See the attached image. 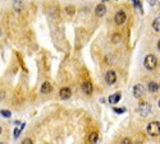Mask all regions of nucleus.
Returning <instances> with one entry per match:
<instances>
[{
	"instance_id": "17",
	"label": "nucleus",
	"mask_w": 160,
	"mask_h": 144,
	"mask_svg": "<svg viewBox=\"0 0 160 144\" xmlns=\"http://www.w3.org/2000/svg\"><path fill=\"white\" fill-rule=\"evenodd\" d=\"M10 115H12L10 111H8V110H3L1 111V116L3 117H10Z\"/></svg>"
},
{
	"instance_id": "21",
	"label": "nucleus",
	"mask_w": 160,
	"mask_h": 144,
	"mask_svg": "<svg viewBox=\"0 0 160 144\" xmlns=\"http://www.w3.org/2000/svg\"><path fill=\"white\" fill-rule=\"evenodd\" d=\"M122 143H124V144H127V143H131V139H127V138H126V139H123V142Z\"/></svg>"
},
{
	"instance_id": "9",
	"label": "nucleus",
	"mask_w": 160,
	"mask_h": 144,
	"mask_svg": "<svg viewBox=\"0 0 160 144\" xmlns=\"http://www.w3.org/2000/svg\"><path fill=\"white\" fill-rule=\"evenodd\" d=\"M106 13V7L104 4H99L96 8H95V14L97 17H104Z\"/></svg>"
},
{
	"instance_id": "2",
	"label": "nucleus",
	"mask_w": 160,
	"mask_h": 144,
	"mask_svg": "<svg viewBox=\"0 0 160 144\" xmlns=\"http://www.w3.org/2000/svg\"><path fill=\"white\" fill-rule=\"evenodd\" d=\"M147 133L151 137H158L160 134V122L158 121H152L147 125Z\"/></svg>"
},
{
	"instance_id": "10",
	"label": "nucleus",
	"mask_w": 160,
	"mask_h": 144,
	"mask_svg": "<svg viewBox=\"0 0 160 144\" xmlns=\"http://www.w3.org/2000/svg\"><path fill=\"white\" fill-rule=\"evenodd\" d=\"M120 98H122V95H120L119 92H118V93H114V95L109 96V102H110L111 105H114V103H118V102L120 101Z\"/></svg>"
},
{
	"instance_id": "13",
	"label": "nucleus",
	"mask_w": 160,
	"mask_h": 144,
	"mask_svg": "<svg viewBox=\"0 0 160 144\" xmlns=\"http://www.w3.org/2000/svg\"><path fill=\"white\" fill-rule=\"evenodd\" d=\"M152 28L155 29L156 32H160V17H158V18L154 19V22H152Z\"/></svg>"
},
{
	"instance_id": "16",
	"label": "nucleus",
	"mask_w": 160,
	"mask_h": 144,
	"mask_svg": "<svg viewBox=\"0 0 160 144\" xmlns=\"http://www.w3.org/2000/svg\"><path fill=\"white\" fill-rule=\"evenodd\" d=\"M75 7H67L66 8V13L69 14V16H72V14H75Z\"/></svg>"
},
{
	"instance_id": "19",
	"label": "nucleus",
	"mask_w": 160,
	"mask_h": 144,
	"mask_svg": "<svg viewBox=\"0 0 160 144\" xmlns=\"http://www.w3.org/2000/svg\"><path fill=\"white\" fill-rule=\"evenodd\" d=\"M114 112H117V114H123V112H126V108L122 107V108H114Z\"/></svg>"
},
{
	"instance_id": "23",
	"label": "nucleus",
	"mask_w": 160,
	"mask_h": 144,
	"mask_svg": "<svg viewBox=\"0 0 160 144\" xmlns=\"http://www.w3.org/2000/svg\"><path fill=\"white\" fill-rule=\"evenodd\" d=\"M159 107H160V99H159Z\"/></svg>"
},
{
	"instance_id": "20",
	"label": "nucleus",
	"mask_w": 160,
	"mask_h": 144,
	"mask_svg": "<svg viewBox=\"0 0 160 144\" xmlns=\"http://www.w3.org/2000/svg\"><path fill=\"white\" fill-rule=\"evenodd\" d=\"M23 143H26V144H31V143H32V140H31V139H25V140H23Z\"/></svg>"
},
{
	"instance_id": "11",
	"label": "nucleus",
	"mask_w": 160,
	"mask_h": 144,
	"mask_svg": "<svg viewBox=\"0 0 160 144\" xmlns=\"http://www.w3.org/2000/svg\"><path fill=\"white\" fill-rule=\"evenodd\" d=\"M51 84L49 83V82H44V84L41 86V92L44 93V95H46V93H50L51 92Z\"/></svg>"
},
{
	"instance_id": "1",
	"label": "nucleus",
	"mask_w": 160,
	"mask_h": 144,
	"mask_svg": "<svg viewBox=\"0 0 160 144\" xmlns=\"http://www.w3.org/2000/svg\"><path fill=\"white\" fill-rule=\"evenodd\" d=\"M144 65L147 70H154L156 66H158V59H156L155 55H147L144 60Z\"/></svg>"
},
{
	"instance_id": "8",
	"label": "nucleus",
	"mask_w": 160,
	"mask_h": 144,
	"mask_svg": "<svg viewBox=\"0 0 160 144\" xmlns=\"http://www.w3.org/2000/svg\"><path fill=\"white\" fill-rule=\"evenodd\" d=\"M82 91L86 93V95H91V93L94 92V87H92V84H91V82H88V80H86L82 83Z\"/></svg>"
},
{
	"instance_id": "7",
	"label": "nucleus",
	"mask_w": 160,
	"mask_h": 144,
	"mask_svg": "<svg viewBox=\"0 0 160 144\" xmlns=\"http://www.w3.org/2000/svg\"><path fill=\"white\" fill-rule=\"evenodd\" d=\"M59 96H60L62 99H68L70 96H72V91H70V88L68 87H64L60 89V92H59Z\"/></svg>"
},
{
	"instance_id": "3",
	"label": "nucleus",
	"mask_w": 160,
	"mask_h": 144,
	"mask_svg": "<svg viewBox=\"0 0 160 144\" xmlns=\"http://www.w3.org/2000/svg\"><path fill=\"white\" fill-rule=\"evenodd\" d=\"M138 114H140L141 116H147L151 114V111H152V107H151V105L149 102H141L140 105H138Z\"/></svg>"
},
{
	"instance_id": "6",
	"label": "nucleus",
	"mask_w": 160,
	"mask_h": 144,
	"mask_svg": "<svg viewBox=\"0 0 160 144\" xmlns=\"http://www.w3.org/2000/svg\"><path fill=\"white\" fill-rule=\"evenodd\" d=\"M144 95H145L144 86H142V84H136V86L133 87V96H135L136 98H141Z\"/></svg>"
},
{
	"instance_id": "12",
	"label": "nucleus",
	"mask_w": 160,
	"mask_h": 144,
	"mask_svg": "<svg viewBox=\"0 0 160 144\" xmlns=\"http://www.w3.org/2000/svg\"><path fill=\"white\" fill-rule=\"evenodd\" d=\"M147 88H149L150 92H158V91H159V84L156 83V82H150Z\"/></svg>"
},
{
	"instance_id": "22",
	"label": "nucleus",
	"mask_w": 160,
	"mask_h": 144,
	"mask_svg": "<svg viewBox=\"0 0 160 144\" xmlns=\"http://www.w3.org/2000/svg\"><path fill=\"white\" fill-rule=\"evenodd\" d=\"M158 49H159V51H160V40L158 41Z\"/></svg>"
},
{
	"instance_id": "18",
	"label": "nucleus",
	"mask_w": 160,
	"mask_h": 144,
	"mask_svg": "<svg viewBox=\"0 0 160 144\" xmlns=\"http://www.w3.org/2000/svg\"><path fill=\"white\" fill-rule=\"evenodd\" d=\"M133 1V4H135V7L137 8L138 10H141V4H140V0H132ZM142 11V10H141Z\"/></svg>"
},
{
	"instance_id": "5",
	"label": "nucleus",
	"mask_w": 160,
	"mask_h": 144,
	"mask_svg": "<svg viewBox=\"0 0 160 144\" xmlns=\"http://www.w3.org/2000/svg\"><path fill=\"white\" fill-rule=\"evenodd\" d=\"M126 19H127V17H126V13H124V11L119 10L118 13H115V17H114V22H115V24H118V26L123 24V23L126 22Z\"/></svg>"
},
{
	"instance_id": "15",
	"label": "nucleus",
	"mask_w": 160,
	"mask_h": 144,
	"mask_svg": "<svg viewBox=\"0 0 160 144\" xmlns=\"http://www.w3.org/2000/svg\"><path fill=\"white\" fill-rule=\"evenodd\" d=\"M111 41H113V43H118V42L120 41V34L114 33V34H113V37H111Z\"/></svg>"
},
{
	"instance_id": "4",
	"label": "nucleus",
	"mask_w": 160,
	"mask_h": 144,
	"mask_svg": "<svg viewBox=\"0 0 160 144\" xmlns=\"http://www.w3.org/2000/svg\"><path fill=\"white\" fill-rule=\"evenodd\" d=\"M105 82L109 84V86H113L115 82H117V74H115V72L109 70V72L105 74Z\"/></svg>"
},
{
	"instance_id": "14",
	"label": "nucleus",
	"mask_w": 160,
	"mask_h": 144,
	"mask_svg": "<svg viewBox=\"0 0 160 144\" xmlns=\"http://www.w3.org/2000/svg\"><path fill=\"white\" fill-rule=\"evenodd\" d=\"M97 139H99V135H97V133H91L90 137H88V142H90V143H96Z\"/></svg>"
},
{
	"instance_id": "24",
	"label": "nucleus",
	"mask_w": 160,
	"mask_h": 144,
	"mask_svg": "<svg viewBox=\"0 0 160 144\" xmlns=\"http://www.w3.org/2000/svg\"><path fill=\"white\" fill-rule=\"evenodd\" d=\"M13 1H17V0H13Z\"/></svg>"
}]
</instances>
